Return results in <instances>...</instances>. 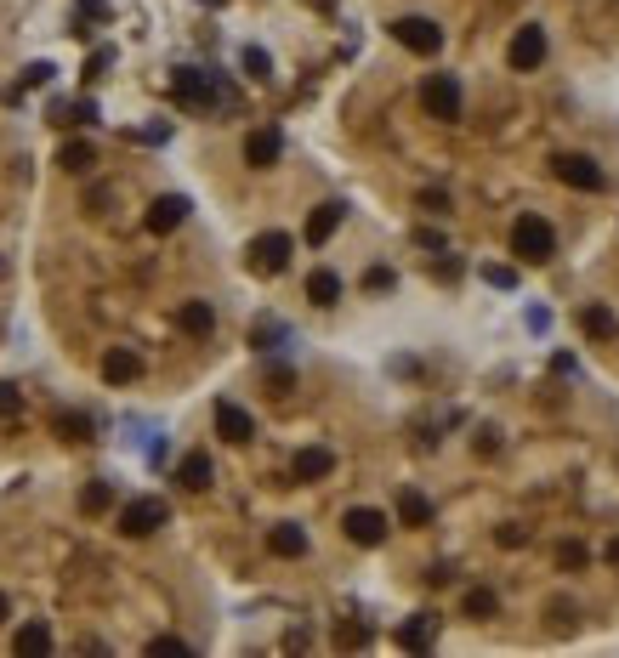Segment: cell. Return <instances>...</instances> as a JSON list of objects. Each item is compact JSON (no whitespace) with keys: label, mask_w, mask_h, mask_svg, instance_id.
<instances>
[{"label":"cell","mask_w":619,"mask_h":658,"mask_svg":"<svg viewBox=\"0 0 619 658\" xmlns=\"http://www.w3.org/2000/svg\"><path fill=\"white\" fill-rule=\"evenodd\" d=\"M512 256L529 261V267H546L557 256V233H551L546 216H517L512 222Z\"/></svg>","instance_id":"1"},{"label":"cell","mask_w":619,"mask_h":658,"mask_svg":"<svg viewBox=\"0 0 619 658\" xmlns=\"http://www.w3.org/2000/svg\"><path fill=\"white\" fill-rule=\"evenodd\" d=\"M290 250H296V239L290 233H256V239L245 244V261H250V273H262V278H279L284 267H290Z\"/></svg>","instance_id":"2"},{"label":"cell","mask_w":619,"mask_h":658,"mask_svg":"<svg viewBox=\"0 0 619 658\" xmlns=\"http://www.w3.org/2000/svg\"><path fill=\"white\" fill-rule=\"evenodd\" d=\"M165 522H171V505H165L160 494H142V500H131L120 511V534L125 539H148V534H160Z\"/></svg>","instance_id":"3"},{"label":"cell","mask_w":619,"mask_h":658,"mask_svg":"<svg viewBox=\"0 0 619 658\" xmlns=\"http://www.w3.org/2000/svg\"><path fill=\"white\" fill-rule=\"evenodd\" d=\"M551 176L563 182V188H580V193H602L608 188V176L591 154H551Z\"/></svg>","instance_id":"4"},{"label":"cell","mask_w":619,"mask_h":658,"mask_svg":"<svg viewBox=\"0 0 619 658\" xmlns=\"http://www.w3.org/2000/svg\"><path fill=\"white\" fill-rule=\"evenodd\" d=\"M171 97H177L182 108H216V103H222V86H216L211 69H177Z\"/></svg>","instance_id":"5"},{"label":"cell","mask_w":619,"mask_h":658,"mask_svg":"<svg viewBox=\"0 0 619 658\" xmlns=\"http://www.w3.org/2000/svg\"><path fill=\"white\" fill-rule=\"evenodd\" d=\"M341 528H347V539H353V545H364V551L387 545V534H392L387 511H375V505H353V511L341 517Z\"/></svg>","instance_id":"6"},{"label":"cell","mask_w":619,"mask_h":658,"mask_svg":"<svg viewBox=\"0 0 619 658\" xmlns=\"http://www.w3.org/2000/svg\"><path fill=\"white\" fill-rule=\"evenodd\" d=\"M421 103H426V114H432V120L455 125V120H460V80H455V74H426Z\"/></svg>","instance_id":"7"},{"label":"cell","mask_w":619,"mask_h":658,"mask_svg":"<svg viewBox=\"0 0 619 658\" xmlns=\"http://www.w3.org/2000/svg\"><path fill=\"white\" fill-rule=\"evenodd\" d=\"M392 40H398L404 52H415V57H438L443 52V29L432 18H398L392 23Z\"/></svg>","instance_id":"8"},{"label":"cell","mask_w":619,"mask_h":658,"mask_svg":"<svg viewBox=\"0 0 619 658\" xmlns=\"http://www.w3.org/2000/svg\"><path fill=\"white\" fill-rule=\"evenodd\" d=\"M506 63H512L517 74L540 69V63H546V29H540V23H523L512 35V46H506Z\"/></svg>","instance_id":"9"},{"label":"cell","mask_w":619,"mask_h":658,"mask_svg":"<svg viewBox=\"0 0 619 658\" xmlns=\"http://www.w3.org/2000/svg\"><path fill=\"white\" fill-rule=\"evenodd\" d=\"M188 199H182V193H160V199H154V205H148V216H142V227H148V233H177L182 222H188Z\"/></svg>","instance_id":"10"},{"label":"cell","mask_w":619,"mask_h":658,"mask_svg":"<svg viewBox=\"0 0 619 658\" xmlns=\"http://www.w3.org/2000/svg\"><path fill=\"white\" fill-rule=\"evenodd\" d=\"M279 154H284L279 125H262V131H250V137H245V165H250V171H273Z\"/></svg>","instance_id":"11"},{"label":"cell","mask_w":619,"mask_h":658,"mask_svg":"<svg viewBox=\"0 0 619 658\" xmlns=\"http://www.w3.org/2000/svg\"><path fill=\"white\" fill-rule=\"evenodd\" d=\"M330 471H336V454L313 443V449H296V460H290V483H324Z\"/></svg>","instance_id":"12"},{"label":"cell","mask_w":619,"mask_h":658,"mask_svg":"<svg viewBox=\"0 0 619 658\" xmlns=\"http://www.w3.org/2000/svg\"><path fill=\"white\" fill-rule=\"evenodd\" d=\"M216 437H228V443H250L256 437V420H250V409H239V403H216Z\"/></svg>","instance_id":"13"},{"label":"cell","mask_w":619,"mask_h":658,"mask_svg":"<svg viewBox=\"0 0 619 658\" xmlns=\"http://www.w3.org/2000/svg\"><path fill=\"white\" fill-rule=\"evenodd\" d=\"M341 216H347V205H341V199H324V205L307 216V244H313V250H324V244L336 239Z\"/></svg>","instance_id":"14"},{"label":"cell","mask_w":619,"mask_h":658,"mask_svg":"<svg viewBox=\"0 0 619 658\" xmlns=\"http://www.w3.org/2000/svg\"><path fill=\"white\" fill-rule=\"evenodd\" d=\"M432 641H438V613H409L398 624V647H409V653H426Z\"/></svg>","instance_id":"15"},{"label":"cell","mask_w":619,"mask_h":658,"mask_svg":"<svg viewBox=\"0 0 619 658\" xmlns=\"http://www.w3.org/2000/svg\"><path fill=\"white\" fill-rule=\"evenodd\" d=\"M137 375H142V358L131 347H108L103 352V381L108 386H131Z\"/></svg>","instance_id":"16"},{"label":"cell","mask_w":619,"mask_h":658,"mask_svg":"<svg viewBox=\"0 0 619 658\" xmlns=\"http://www.w3.org/2000/svg\"><path fill=\"white\" fill-rule=\"evenodd\" d=\"M211 477H216V466H211V454H205V449L182 454V466H177V483L188 488V494H205V488H211Z\"/></svg>","instance_id":"17"},{"label":"cell","mask_w":619,"mask_h":658,"mask_svg":"<svg viewBox=\"0 0 619 658\" xmlns=\"http://www.w3.org/2000/svg\"><path fill=\"white\" fill-rule=\"evenodd\" d=\"M580 329L591 335V341H614V335H619V318H614V307H602V301H591V307L580 312Z\"/></svg>","instance_id":"18"},{"label":"cell","mask_w":619,"mask_h":658,"mask_svg":"<svg viewBox=\"0 0 619 658\" xmlns=\"http://www.w3.org/2000/svg\"><path fill=\"white\" fill-rule=\"evenodd\" d=\"M177 324L194 335V341H205L216 329V312H211V301H182V312H177Z\"/></svg>","instance_id":"19"},{"label":"cell","mask_w":619,"mask_h":658,"mask_svg":"<svg viewBox=\"0 0 619 658\" xmlns=\"http://www.w3.org/2000/svg\"><path fill=\"white\" fill-rule=\"evenodd\" d=\"M267 551H273V556H307V528H296V522H279V528L267 534Z\"/></svg>","instance_id":"20"},{"label":"cell","mask_w":619,"mask_h":658,"mask_svg":"<svg viewBox=\"0 0 619 658\" xmlns=\"http://www.w3.org/2000/svg\"><path fill=\"white\" fill-rule=\"evenodd\" d=\"M398 522H404V528H426V522H432V500H426L421 488H404V494H398Z\"/></svg>","instance_id":"21"},{"label":"cell","mask_w":619,"mask_h":658,"mask_svg":"<svg viewBox=\"0 0 619 658\" xmlns=\"http://www.w3.org/2000/svg\"><path fill=\"white\" fill-rule=\"evenodd\" d=\"M12 653H18V658H40V653H52V630H46V624H23L18 636H12Z\"/></svg>","instance_id":"22"},{"label":"cell","mask_w":619,"mask_h":658,"mask_svg":"<svg viewBox=\"0 0 619 658\" xmlns=\"http://www.w3.org/2000/svg\"><path fill=\"white\" fill-rule=\"evenodd\" d=\"M307 301H313V307H336V301H341V278L330 273V267L307 273Z\"/></svg>","instance_id":"23"},{"label":"cell","mask_w":619,"mask_h":658,"mask_svg":"<svg viewBox=\"0 0 619 658\" xmlns=\"http://www.w3.org/2000/svg\"><path fill=\"white\" fill-rule=\"evenodd\" d=\"M460 607H466V619H495L500 613V596L489 585H472L466 596H460Z\"/></svg>","instance_id":"24"},{"label":"cell","mask_w":619,"mask_h":658,"mask_svg":"<svg viewBox=\"0 0 619 658\" xmlns=\"http://www.w3.org/2000/svg\"><path fill=\"white\" fill-rule=\"evenodd\" d=\"M57 165H63L69 176H86L91 165H97V148H91V142H63V154H57Z\"/></svg>","instance_id":"25"},{"label":"cell","mask_w":619,"mask_h":658,"mask_svg":"<svg viewBox=\"0 0 619 658\" xmlns=\"http://www.w3.org/2000/svg\"><path fill=\"white\" fill-rule=\"evenodd\" d=\"M97 120V103H91V97H80V103H52V125H63V131H69V125H91Z\"/></svg>","instance_id":"26"},{"label":"cell","mask_w":619,"mask_h":658,"mask_svg":"<svg viewBox=\"0 0 619 658\" xmlns=\"http://www.w3.org/2000/svg\"><path fill=\"white\" fill-rule=\"evenodd\" d=\"M108 505H114V483H103V477H91V483L80 488V511H86V517H103Z\"/></svg>","instance_id":"27"},{"label":"cell","mask_w":619,"mask_h":658,"mask_svg":"<svg viewBox=\"0 0 619 658\" xmlns=\"http://www.w3.org/2000/svg\"><path fill=\"white\" fill-rule=\"evenodd\" d=\"M91 432H97V426H91V415H80V409H63V415H57V437H63V443H91Z\"/></svg>","instance_id":"28"},{"label":"cell","mask_w":619,"mask_h":658,"mask_svg":"<svg viewBox=\"0 0 619 658\" xmlns=\"http://www.w3.org/2000/svg\"><path fill=\"white\" fill-rule=\"evenodd\" d=\"M279 341H284V324H279V318H262V324L250 329V347H256V352H273Z\"/></svg>","instance_id":"29"},{"label":"cell","mask_w":619,"mask_h":658,"mask_svg":"<svg viewBox=\"0 0 619 658\" xmlns=\"http://www.w3.org/2000/svg\"><path fill=\"white\" fill-rule=\"evenodd\" d=\"M239 63H245L250 80H273V57H267L262 46H245V57H239Z\"/></svg>","instance_id":"30"},{"label":"cell","mask_w":619,"mask_h":658,"mask_svg":"<svg viewBox=\"0 0 619 658\" xmlns=\"http://www.w3.org/2000/svg\"><path fill=\"white\" fill-rule=\"evenodd\" d=\"M557 568H568V573L585 568V545L580 539H563V545H557Z\"/></svg>","instance_id":"31"},{"label":"cell","mask_w":619,"mask_h":658,"mask_svg":"<svg viewBox=\"0 0 619 658\" xmlns=\"http://www.w3.org/2000/svg\"><path fill=\"white\" fill-rule=\"evenodd\" d=\"M495 545H500V551H517V545H529V528H517V522H500V528H495Z\"/></svg>","instance_id":"32"},{"label":"cell","mask_w":619,"mask_h":658,"mask_svg":"<svg viewBox=\"0 0 619 658\" xmlns=\"http://www.w3.org/2000/svg\"><path fill=\"white\" fill-rule=\"evenodd\" d=\"M472 449H478L483 460H495V454H500V426H478V437H472Z\"/></svg>","instance_id":"33"},{"label":"cell","mask_w":619,"mask_h":658,"mask_svg":"<svg viewBox=\"0 0 619 658\" xmlns=\"http://www.w3.org/2000/svg\"><path fill=\"white\" fill-rule=\"evenodd\" d=\"M262 381H267V392H273V398H284V392L296 386V375H290V369H284V364H273V369H267V375H262Z\"/></svg>","instance_id":"34"},{"label":"cell","mask_w":619,"mask_h":658,"mask_svg":"<svg viewBox=\"0 0 619 658\" xmlns=\"http://www.w3.org/2000/svg\"><path fill=\"white\" fill-rule=\"evenodd\" d=\"M18 409H23V392L12 381H0V420H12Z\"/></svg>","instance_id":"35"},{"label":"cell","mask_w":619,"mask_h":658,"mask_svg":"<svg viewBox=\"0 0 619 658\" xmlns=\"http://www.w3.org/2000/svg\"><path fill=\"white\" fill-rule=\"evenodd\" d=\"M148 653H182V658H188L194 647H188L182 636H154V641H148Z\"/></svg>","instance_id":"36"},{"label":"cell","mask_w":619,"mask_h":658,"mask_svg":"<svg viewBox=\"0 0 619 658\" xmlns=\"http://www.w3.org/2000/svg\"><path fill=\"white\" fill-rule=\"evenodd\" d=\"M336 641H341V647H364L370 630H364V624H336Z\"/></svg>","instance_id":"37"},{"label":"cell","mask_w":619,"mask_h":658,"mask_svg":"<svg viewBox=\"0 0 619 658\" xmlns=\"http://www.w3.org/2000/svg\"><path fill=\"white\" fill-rule=\"evenodd\" d=\"M551 630H574V602H551Z\"/></svg>","instance_id":"38"},{"label":"cell","mask_w":619,"mask_h":658,"mask_svg":"<svg viewBox=\"0 0 619 658\" xmlns=\"http://www.w3.org/2000/svg\"><path fill=\"white\" fill-rule=\"evenodd\" d=\"M415 205H421V210H432V216H443V210H449V193H443V188H426L421 199H415Z\"/></svg>","instance_id":"39"},{"label":"cell","mask_w":619,"mask_h":658,"mask_svg":"<svg viewBox=\"0 0 619 658\" xmlns=\"http://www.w3.org/2000/svg\"><path fill=\"white\" fill-rule=\"evenodd\" d=\"M392 284H398L392 267H370V273H364V290H392Z\"/></svg>","instance_id":"40"},{"label":"cell","mask_w":619,"mask_h":658,"mask_svg":"<svg viewBox=\"0 0 619 658\" xmlns=\"http://www.w3.org/2000/svg\"><path fill=\"white\" fill-rule=\"evenodd\" d=\"M108 63H114V52H108V46H103V52H91V57H86V80H103Z\"/></svg>","instance_id":"41"},{"label":"cell","mask_w":619,"mask_h":658,"mask_svg":"<svg viewBox=\"0 0 619 658\" xmlns=\"http://www.w3.org/2000/svg\"><path fill=\"white\" fill-rule=\"evenodd\" d=\"M52 63H29V69H23V86H46V80H52Z\"/></svg>","instance_id":"42"},{"label":"cell","mask_w":619,"mask_h":658,"mask_svg":"<svg viewBox=\"0 0 619 658\" xmlns=\"http://www.w3.org/2000/svg\"><path fill=\"white\" fill-rule=\"evenodd\" d=\"M483 278H489L495 290H512V284H517V278H512V267H483Z\"/></svg>","instance_id":"43"},{"label":"cell","mask_w":619,"mask_h":658,"mask_svg":"<svg viewBox=\"0 0 619 658\" xmlns=\"http://www.w3.org/2000/svg\"><path fill=\"white\" fill-rule=\"evenodd\" d=\"M449 579H455V568H449V562H438V568H426V585H449Z\"/></svg>","instance_id":"44"},{"label":"cell","mask_w":619,"mask_h":658,"mask_svg":"<svg viewBox=\"0 0 619 658\" xmlns=\"http://www.w3.org/2000/svg\"><path fill=\"white\" fill-rule=\"evenodd\" d=\"M415 244H421V250H443V233H432V227H421V233H415Z\"/></svg>","instance_id":"45"},{"label":"cell","mask_w":619,"mask_h":658,"mask_svg":"<svg viewBox=\"0 0 619 658\" xmlns=\"http://www.w3.org/2000/svg\"><path fill=\"white\" fill-rule=\"evenodd\" d=\"M438 278H443V284H449V278H460V261H455V256H443V261H438Z\"/></svg>","instance_id":"46"},{"label":"cell","mask_w":619,"mask_h":658,"mask_svg":"<svg viewBox=\"0 0 619 658\" xmlns=\"http://www.w3.org/2000/svg\"><path fill=\"white\" fill-rule=\"evenodd\" d=\"M12 619V602H6V590H0V624Z\"/></svg>","instance_id":"47"},{"label":"cell","mask_w":619,"mask_h":658,"mask_svg":"<svg viewBox=\"0 0 619 658\" xmlns=\"http://www.w3.org/2000/svg\"><path fill=\"white\" fill-rule=\"evenodd\" d=\"M80 6H86V12H97V18H103V0H80Z\"/></svg>","instance_id":"48"},{"label":"cell","mask_w":619,"mask_h":658,"mask_svg":"<svg viewBox=\"0 0 619 658\" xmlns=\"http://www.w3.org/2000/svg\"><path fill=\"white\" fill-rule=\"evenodd\" d=\"M608 562H619V539H614V545H608Z\"/></svg>","instance_id":"49"},{"label":"cell","mask_w":619,"mask_h":658,"mask_svg":"<svg viewBox=\"0 0 619 658\" xmlns=\"http://www.w3.org/2000/svg\"><path fill=\"white\" fill-rule=\"evenodd\" d=\"M205 6H228V0H205Z\"/></svg>","instance_id":"50"},{"label":"cell","mask_w":619,"mask_h":658,"mask_svg":"<svg viewBox=\"0 0 619 658\" xmlns=\"http://www.w3.org/2000/svg\"><path fill=\"white\" fill-rule=\"evenodd\" d=\"M0 273H6V261H0Z\"/></svg>","instance_id":"51"}]
</instances>
